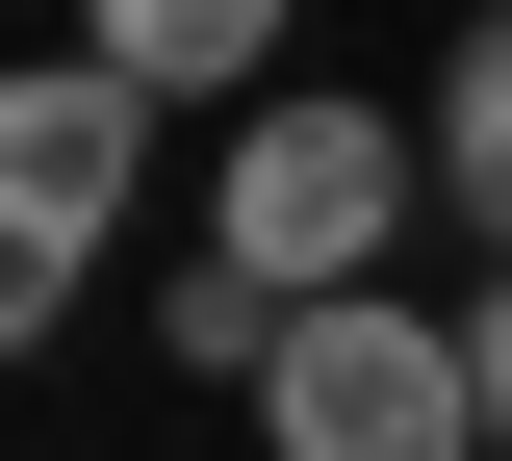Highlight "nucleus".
<instances>
[{"label":"nucleus","mask_w":512,"mask_h":461,"mask_svg":"<svg viewBox=\"0 0 512 461\" xmlns=\"http://www.w3.org/2000/svg\"><path fill=\"white\" fill-rule=\"evenodd\" d=\"M128 180H154V103H128L103 52H26V77H0V359H52V333H77Z\"/></svg>","instance_id":"nucleus-2"},{"label":"nucleus","mask_w":512,"mask_h":461,"mask_svg":"<svg viewBox=\"0 0 512 461\" xmlns=\"http://www.w3.org/2000/svg\"><path fill=\"white\" fill-rule=\"evenodd\" d=\"M77 52H103L128 103H256V52H282V0H77Z\"/></svg>","instance_id":"nucleus-4"},{"label":"nucleus","mask_w":512,"mask_h":461,"mask_svg":"<svg viewBox=\"0 0 512 461\" xmlns=\"http://www.w3.org/2000/svg\"><path fill=\"white\" fill-rule=\"evenodd\" d=\"M461 385H487V436H512V282H487V308H461Z\"/></svg>","instance_id":"nucleus-6"},{"label":"nucleus","mask_w":512,"mask_h":461,"mask_svg":"<svg viewBox=\"0 0 512 461\" xmlns=\"http://www.w3.org/2000/svg\"><path fill=\"white\" fill-rule=\"evenodd\" d=\"M436 180L487 205V257H512V0L461 26V77H436Z\"/></svg>","instance_id":"nucleus-5"},{"label":"nucleus","mask_w":512,"mask_h":461,"mask_svg":"<svg viewBox=\"0 0 512 461\" xmlns=\"http://www.w3.org/2000/svg\"><path fill=\"white\" fill-rule=\"evenodd\" d=\"M256 436H282V461H461L487 385H461L436 308H384V282H359V308H308L282 359H256Z\"/></svg>","instance_id":"nucleus-3"},{"label":"nucleus","mask_w":512,"mask_h":461,"mask_svg":"<svg viewBox=\"0 0 512 461\" xmlns=\"http://www.w3.org/2000/svg\"><path fill=\"white\" fill-rule=\"evenodd\" d=\"M410 180H436V129H384V103H256V129H231V180H205V257L308 333V308H359V282H384Z\"/></svg>","instance_id":"nucleus-1"}]
</instances>
